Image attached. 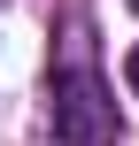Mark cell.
I'll list each match as a JSON object with an SVG mask.
<instances>
[{"mask_svg":"<svg viewBox=\"0 0 139 146\" xmlns=\"http://www.w3.org/2000/svg\"><path fill=\"white\" fill-rule=\"evenodd\" d=\"M132 8H139V0H132Z\"/></svg>","mask_w":139,"mask_h":146,"instance_id":"3","label":"cell"},{"mask_svg":"<svg viewBox=\"0 0 139 146\" xmlns=\"http://www.w3.org/2000/svg\"><path fill=\"white\" fill-rule=\"evenodd\" d=\"M46 123H54L62 146H108L116 139V100L85 62H62L54 85H46Z\"/></svg>","mask_w":139,"mask_h":146,"instance_id":"1","label":"cell"},{"mask_svg":"<svg viewBox=\"0 0 139 146\" xmlns=\"http://www.w3.org/2000/svg\"><path fill=\"white\" fill-rule=\"evenodd\" d=\"M124 85H132V100H139V46L124 54Z\"/></svg>","mask_w":139,"mask_h":146,"instance_id":"2","label":"cell"}]
</instances>
